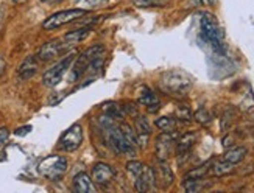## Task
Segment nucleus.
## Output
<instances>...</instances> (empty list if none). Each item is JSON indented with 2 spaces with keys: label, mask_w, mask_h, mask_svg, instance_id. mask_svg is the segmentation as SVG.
<instances>
[{
  "label": "nucleus",
  "mask_w": 254,
  "mask_h": 193,
  "mask_svg": "<svg viewBox=\"0 0 254 193\" xmlns=\"http://www.w3.org/2000/svg\"><path fill=\"white\" fill-rule=\"evenodd\" d=\"M5 72H6V61L0 56V76H2Z\"/></svg>",
  "instance_id": "31"
},
{
  "label": "nucleus",
  "mask_w": 254,
  "mask_h": 193,
  "mask_svg": "<svg viewBox=\"0 0 254 193\" xmlns=\"http://www.w3.org/2000/svg\"><path fill=\"white\" fill-rule=\"evenodd\" d=\"M196 142V134L193 132H186L183 134L181 137L176 140V153H178V156H187L190 153V150L193 148V145Z\"/></svg>",
  "instance_id": "16"
},
{
  "label": "nucleus",
  "mask_w": 254,
  "mask_h": 193,
  "mask_svg": "<svg viewBox=\"0 0 254 193\" xmlns=\"http://www.w3.org/2000/svg\"><path fill=\"white\" fill-rule=\"evenodd\" d=\"M211 165H212V161H207L204 162L203 165L196 167L193 170H190V172H187L184 179H196V178H206L207 173H211Z\"/></svg>",
  "instance_id": "21"
},
{
  "label": "nucleus",
  "mask_w": 254,
  "mask_h": 193,
  "mask_svg": "<svg viewBox=\"0 0 254 193\" xmlns=\"http://www.w3.org/2000/svg\"><path fill=\"white\" fill-rule=\"evenodd\" d=\"M65 52H67V50H65V47H64L63 39L58 38V39H53V41H49L47 44H44L42 47L39 49L36 56H38L39 61L47 63V61H52L55 58H58L60 55H63Z\"/></svg>",
  "instance_id": "9"
},
{
  "label": "nucleus",
  "mask_w": 254,
  "mask_h": 193,
  "mask_svg": "<svg viewBox=\"0 0 254 193\" xmlns=\"http://www.w3.org/2000/svg\"><path fill=\"white\" fill-rule=\"evenodd\" d=\"M83 139H84L83 127L80 123H73L72 127L69 129H65L64 134L61 135L58 146H60V150H63V151L72 153V151H76L80 148L81 143H83Z\"/></svg>",
  "instance_id": "8"
},
{
  "label": "nucleus",
  "mask_w": 254,
  "mask_h": 193,
  "mask_svg": "<svg viewBox=\"0 0 254 193\" xmlns=\"http://www.w3.org/2000/svg\"><path fill=\"white\" fill-rule=\"evenodd\" d=\"M176 119L181 120V122H190L193 117L190 114V109L187 106H180L178 111H176Z\"/></svg>",
  "instance_id": "27"
},
{
  "label": "nucleus",
  "mask_w": 254,
  "mask_h": 193,
  "mask_svg": "<svg viewBox=\"0 0 254 193\" xmlns=\"http://www.w3.org/2000/svg\"><path fill=\"white\" fill-rule=\"evenodd\" d=\"M137 101H139V105L145 106V108L148 109V112H156V111H159V108H161V101H159V98H158L156 94H154L153 90L148 89V87H143V89H142V92H140Z\"/></svg>",
  "instance_id": "15"
},
{
  "label": "nucleus",
  "mask_w": 254,
  "mask_h": 193,
  "mask_svg": "<svg viewBox=\"0 0 254 193\" xmlns=\"http://www.w3.org/2000/svg\"><path fill=\"white\" fill-rule=\"evenodd\" d=\"M73 190L76 193H94L97 192V187H95V183L92 181V178L89 175H86L84 172L78 173L75 178H73Z\"/></svg>",
  "instance_id": "14"
},
{
  "label": "nucleus",
  "mask_w": 254,
  "mask_h": 193,
  "mask_svg": "<svg viewBox=\"0 0 254 193\" xmlns=\"http://www.w3.org/2000/svg\"><path fill=\"white\" fill-rule=\"evenodd\" d=\"M124 108V112H125V116L128 114V116H132V117H136L137 116V106L134 105V103H127V105H124L122 106Z\"/></svg>",
  "instance_id": "28"
},
{
  "label": "nucleus",
  "mask_w": 254,
  "mask_h": 193,
  "mask_svg": "<svg viewBox=\"0 0 254 193\" xmlns=\"http://www.w3.org/2000/svg\"><path fill=\"white\" fill-rule=\"evenodd\" d=\"M9 139V131L6 128H0V146L5 145Z\"/></svg>",
  "instance_id": "30"
},
{
  "label": "nucleus",
  "mask_w": 254,
  "mask_h": 193,
  "mask_svg": "<svg viewBox=\"0 0 254 193\" xmlns=\"http://www.w3.org/2000/svg\"><path fill=\"white\" fill-rule=\"evenodd\" d=\"M201 3H204V5L206 3H212V0H201Z\"/></svg>",
  "instance_id": "33"
},
{
  "label": "nucleus",
  "mask_w": 254,
  "mask_h": 193,
  "mask_svg": "<svg viewBox=\"0 0 254 193\" xmlns=\"http://www.w3.org/2000/svg\"><path fill=\"white\" fill-rule=\"evenodd\" d=\"M137 8H164L170 3V0H132Z\"/></svg>",
  "instance_id": "22"
},
{
  "label": "nucleus",
  "mask_w": 254,
  "mask_h": 193,
  "mask_svg": "<svg viewBox=\"0 0 254 193\" xmlns=\"http://www.w3.org/2000/svg\"><path fill=\"white\" fill-rule=\"evenodd\" d=\"M247 153H248V150L245 148V146H234V148H229L223 154V159H225L226 162H229V164L237 165V164H240L242 161H244Z\"/></svg>",
  "instance_id": "17"
},
{
  "label": "nucleus",
  "mask_w": 254,
  "mask_h": 193,
  "mask_svg": "<svg viewBox=\"0 0 254 193\" xmlns=\"http://www.w3.org/2000/svg\"><path fill=\"white\" fill-rule=\"evenodd\" d=\"M116 176V170L106 162H97L92 168V181L98 186H108Z\"/></svg>",
  "instance_id": "11"
},
{
  "label": "nucleus",
  "mask_w": 254,
  "mask_h": 193,
  "mask_svg": "<svg viewBox=\"0 0 254 193\" xmlns=\"http://www.w3.org/2000/svg\"><path fill=\"white\" fill-rule=\"evenodd\" d=\"M42 3H49V5H57V3H61L63 0H41Z\"/></svg>",
  "instance_id": "32"
},
{
  "label": "nucleus",
  "mask_w": 254,
  "mask_h": 193,
  "mask_svg": "<svg viewBox=\"0 0 254 193\" xmlns=\"http://www.w3.org/2000/svg\"><path fill=\"white\" fill-rule=\"evenodd\" d=\"M31 129H33L31 125H25V127H20V128H17V129L14 131V134H16V135H19V137H24V135H27V134H28Z\"/></svg>",
  "instance_id": "29"
},
{
  "label": "nucleus",
  "mask_w": 254,
  "mask_h": 193,
  "mask_svg": "<svg viewBox=\"0 0 254 193\" xmlns=\"http://www.w3.org/2000/svg\"><path fill=\"white\" fill-rule=\"evenodd\" d=\"M209 184L204 181V178H196V179H184L183 183V189L189 193H196V192H201L204 189H207Z\"/></svg>",
  "instance_id": "19"
},
{
  "label": "nucleus",
  "mask_w": 254,
  "mask_h": 193,
  "mask_svg": "<svg viewBox=\"0 0 254 193\" xmlns=\"http://www.w3.org/2000/svg\"><path fill=\"white\" fill-rule=\"evenodd\" d=\"M193 119L200 123V125H209L212 122V114L209 112L206 108H200L195 114H193Z\"/></svg>",
  "instance_id": "26"
},
{
  "label": "nucleus",
  "mask_w": 254,
  "mask_h": 193,
  "mask_svg": "<svg viewBox=\"0 0 254 193\" xmlns=\"http://www.w3.org/2000/svg\"><path fill=\"white\" fill-rule=\"evenodd\" d=\"M86 14H87V9H83V8H70V9L57 11V13H53L42 22V28L47 31L57 30L63 25L70 24V22H75L76 19L84 17Z\"/></svg>",
  "instance_id": "7"
},
{
  "label": "nucleus",
  "mask_w": 254,
  "mask_h": 193,
  "mask_svg": "<svg viewBox=\"0 0 254 193\" xmlns=\"http://www.w3.org/2000/svg\"><path fill=\"white\" fill-rule=\"evenodd\" d=\"M13 2H16V3H17V2H22V0H13Z\"/></svg>",
  "instance_id": "35"
},
{
  "label": "nucleus",
  "mask_w": 254,
  "mask_h": 193,
  "mask_svg": "<svg viewBox=\"0 0 254 193\" xmlns=\"http://www.w3.org/2000/svg\"><path fill=\"white\" fill-rule=\"evenodd\" d=\"M67 172V159L60 154H50L38 164V173L49 181H61Z\"/></svg>",
  "instance_id": "4"
},
{
  "label": "nucleus",
  "mask_w": 254,
  "mask_h": 193,
  "mask_svg": "<svg viewBox=\"0 0 254 193\" xmlns=\"http://www.w3.org/2000/svg\"><path fill=\"white\" fill-rule=\"evenodd\" d=\"M200 30H201V39L209 45L212 53L215 56H225L226 52L225 31L220 27L217 17L211 13H201Z\"/></svg>",
  "instance_id": "2"
},
{
  "label": "nucleus",
  "mask_w": 254,
  "mask_h": 193,
  "mask_svg": "<svg viewBox=\"0 0 254 193\" xmlns=\"http://www.w3.org/2000/svg\"><path fill=\"white\" fill-rule=\"evenodd\" d=\"M154 172V181H156V187L159 186L161 189H169L173 181H175V175L172 172V168L169 167L167 161H159L158 167L153 168Z\"/></svg>",
  "instance_id": "12"
},
{
  "label": "nucleus",
  "mask_w": 254,
  "mask_h": 193,
  "mask_svg": "<svg viewBox=\"0 0 254 193\" xmlns=\"http://www.w3.org/2000/svg\"><path fill=\"white\" fill-rule=\"evenodd\" d=\"M105 63V47L103 45H92V47L86 49L83 53H80L73 61L72 67V81H78L83 75L87 72H98L103 69Z\"/></svg>",
  "instance_id": "1"
},
{
  "label": "nucleus",
  "mask_w": 254,
  "mask_h": 193,
  "mask_svg": "<svg viewBox=\"0 0 254 193\" xmlns=\"http://www.w3.org/2000/svg\"><path fill=\"white\" fill-rule=\"evenodd\" d=\"M127 172L134 178V189L137 192H148L156 187L154 172L148 165L139 161H129L127 164Z\"/></svg>",
  "instance_id": "5"
},
{
  "label": "nucleus",
  "mask_w": 254,
  "mask_h": 193,
  "mask_svg": "<svg viewBox=\"0 0 254 193\" xmlns=\"http://www.w3.org/2000/svg\"><path fill=\"white\" fill-rule=\"evenodd\" d=\"M38 69H39L38 56H28V58H25L24 61H22V64L19 65L17 78L20 79V81H27V79H30L36 75Z\"/></svg>",
  "instance_id": "13"
},
{
  "label": "nucleus",
  "mask_w": 254,
  "mask_h": 193,
  "mask_svg": "<svg viewBox=\"0 0 254 193\" xmlns=\"http://www.w3.org/2000/svg\"><path fill=\"white\" fill-rule=\"evenodd\" d=\"M154 123H156V127L164 132H172L176 128V119H172V117H159Z\"/></svg>",
  "instance_id": "24"
},
{
  "label": "nucleus",
  "mask_w": 254,
  "mask_h": 193,
  "mask_svg": "<svg viewBox=\"0 0 254 193\" xmlns=\"http://www.w3.org/2000/svg\"><path fill=\"white\" fill-rule=\"evenodd\" d=\"M176 146V137L175 134L162 132L156 140V156L158 161H169L170 154L173 153Z\"/></svg>",
  "instance_id": "10"
},
{
  "label": "nucleus",
  "mask_w": 254,
  "mask_h": 193,
  "mask_svg": "<svg viewBox=\"0 0 254 193\" xmlns=\"http://www.w3.org/2000/svg\"><path fill=\"white\" fill-rule=\"evenodd\" d=\"M75 58H76V53L73 50H70V53H67L63 60H60L57 64H53L50 69H47L46 72H44V75H42L44 86H47V87L58 86L61 83L63 76L65 75V72L72 67Z\"/></svg>",
  "instance_id": "6"
},
{
  "label": "nucleus",
  "mask_w": 254,
  "mask_h": 193,
  "mask_svg": "<svg viewBox=\"0 0 254 193\" xmlns=\"http://www.w3.org/2000/svg\"><path fill=\"white\" fill-rule=\"evenodd\" d=\"M192 86V76L183 70H169L161 76V87L172 95H186Z\"/></svg>",
  "instance_id": "3"
},
{
  "label": "nucleus",
  "mask_w": 254,
  "mask_h": 193,
  "mask_svg": "<svg viewBox=\"0 0 254 193\" xmlns=\"http://www.w3.org/2000/svg\"><path fill=\"white\" fill-rule=\"evenodd\" d=\"M234 164H229L226 162L225 159H222V161H217V162H212L211 165V173L212 176L215 178H222V176H228L234 172Z\"/></svg>",
  "instance_id": "18"
},
{
  "label": "nucleus",
  "mask_w": 254,
  "mask_h": 193,
  "mask_svg": "<svg viewBox=\"0 0 254 193\" xmlns=\"http://www.w3.org/2000/svg\"><path fill=\"white\" fill-rule=\"evenodd\" d=\"M0 161H5V154L0 151Z\"/></svg>",
  "instance_id": "34"
},
{
  "label": "nucleus",
  "mask_w": 254,
  "mask_h": 193,
  "mask_svg": "<svg viewBox=\"0 0 254 193\" xmlns=\"http://www.w3.org/2000/svg\"><path fill=\"white\" fill-rule=\"evenodd\" d=\"M103 114L109 119L113 120H122L125 119V112H124V108L119 106L116 103H108L103 106Z\"/></svg>",
  "instance_id": "20"
},
{
  "label": "nucleus",
  "mask_w": 254,
  "mask_h": 193,
  "mask_svg": "<svg viewBox=\"0 0 254 193\" xmlns=\"http://www.w3.org/2000/svg\"><path fill=\"white\" fill-rule=\"evenodd\" d=\"M136 131H137V135H150L151 134V125L150 122L143 117V116H136Z\"/></svg>",
  "instance_id": "23"
},
{
  "label": "nucleus",
  "mask_w": 254,
  "mask_h": 193,
  "mask_svg": "<svg viewBox=\"0 0 254 193\" xmlns=\"http://www.w3.org/2000/svg\"><path fill=\"white\" fill-rule=\"evenodd\" d=\"M109 0H76V5L83 9H94V8H100L103 5H106Z\"/></svg>",
  "instance_id": "25"
}]
</instances>
